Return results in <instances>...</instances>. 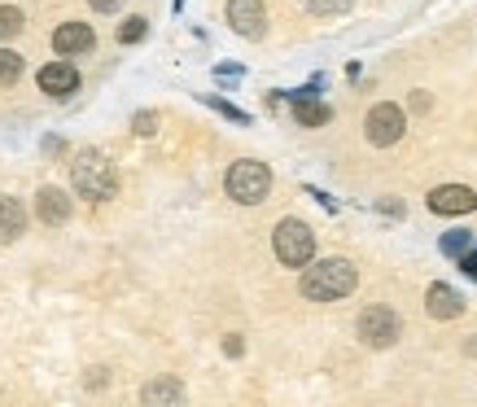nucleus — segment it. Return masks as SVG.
<instances>
[{"mask_svg": "<svg viewBox=\"0 0 477 407\" xmlns=\"http://www.w3.org/2000/svg\"><path fill=\"white\" fill-rule=\"evenodd\" d=\"M224 355H228V359H241V355H246V342H241V333H228V337H224Z\"/></svg>", "mask_w": 477, "mask_h": 407, "instance_id": "nucleus-23", "label": "nucleus"}, {"mask_svg": "<svg viewBox=\"0 0 477 407\" xmlns=\"http://www.w3.org/2000/svg\"><path fill=\"white\" fill-rule=\"evenodd\" d=\"M298 5L311 14V18H342L355 0H298Z\"/></svg>", "mask_w": 477, "mask_h": 407, "instance_id": "nucleus-17", "label": "nucleus"}, {"mask_svg": "<svg viewBox=\"0 0 477 407\" xmlns=\"http://www.w3.org/2000/svg\"><path fill=\"white\" fill-rule=\"evenodd\" d=\"M88 385H92V390H101V385H105V368H92V377H88Z\"/></svg>", "mask_w": 477, "mask_h": 407, "instance_id": "nucleus-28", "label": "nucleus"}, {"mask_svg": "<svg viewBox=\"0 0 477 407\" xmlns=\"http://www.w3.org/2000/svg\"><path fill=\"white\" fill-rule=\"evenodd\" d=\"M364 136L373 150H394L403 136H407V110L394 102H377L364 119Z\"/></svg>", "mask_w": 477, "mask_h": 407, "instance_id": "nucleus-6", "label": "nucleus"}, {"mask_svg": "<svg viewBox=\"0 0 477 407\" xmlns=\"http://www.w3.org/2000/svg\"><path fill=\"white\" fill-rule=\"evenodd\" d=\"M407 105H412L416 114H425V110H429V92H425V88H416V92H412V102H407Z\"/></svg>", "mask_w": 477, "mask_h": 407, "instance_id": "nucleus-27", "label": "nucleus"}, {"mask_svg": "<svg viewBox=\"0 0 477 407\" xmlns=\"http://www.w3.org/2000/svg\"><path fill=\"white\" fill-rule=\"evenodd\" d=\"M35 219H40V224H49V228L66 224V219H71V198H66L62 189L44 184V189L35 193Z\"/></svg>", "mask_w": 477, "mask_h": 407, "instance_id": "nucleus-12", "label": "nucleus"}, {"mask_svg": "<svg viewBox=\"0 0 477 407\" xmlns=\"http://www.w3.org/2000/svg\"><path fill=\"white\" fill-rule=\"evenodd\" d=\"M141 403L150 407H176L184 403V385L176 377H153L150 385H141Z\"/></svg>", "mask_w": 477, "mask_h": 407, "instance_id": "nucleus-13", "label": "nucleus"}, {"mask_svg": "<svg viewBox=\"0 0 477 407\" xmlns=\"http://www.w3.org/2000/svg\"><path fill=\"white\" fill-rule=\"evenodd\" d=\"M425 206L433 210V215L455 219V215H473V210H477V193L469 189V184H438V189L425 198Z\"/></svg>", "mask_w": 477, "mask_h": 407, "instance_id": "nucleus-8", "label": "nucleus"}, {"mask_svg": "<svg viewBox=\"0 0 477 407\" xmlns=\"http://www.w3.org/2000/svg\"><path fill=\"white\" fill-rule=\"evenodd\" d=\"M145 35H150V18H141V14L123 18V26H119V44H141Z\"/></svg>", "mask_w": 477, "mask_h": 407, "instance_id": "nucleus-18", "label": "nucleus"}, {"mask_svg": "<svg viewBox=\"0 0 477 407\" xmlns=\"http://www.w3.org/2000/svg\"><path fill=\"white\" fill-rule=\"evenodd\" d=\"M71 184H75L79 198L105 202V198L119 193V171H114V162L101 150H79L75 162H71Z\"/></svg>", "mask_w": 477, "mask_h": 407, "instance_id": "nucleus-2", "label": "nucleus"}, {"mask_svg": "<svg viewBox=\"0 0 477 407\" xmlns=\"http://www.w3.org/2000/svg\"><path fill=\"white\" fill-rule=\"evenodd\" d=\"M88 5H92L97 14H119V9H123V0H88Z\"/></svg>", "mask_w": 477, "mask_h": 407, "instance_id": "nucleus-26", "label": "nucleus"}, {"mask_svg": "<svg viewBox=\"0 0 477 407\" xmlns=\"http://www.w3.org/2000/svg\"><path fill=\"white\" fill-rule=\"evenodd\" d=\"M224 18L241 40H263L268 35V5L263 0H228Z\"/></svg>", "mask_w": 477, "mask_h": 407, "instance_id": "nucleus-7", "label": "nucleus"}, {"mask_svg": "<svg viewBox=\"0 0 477 407\" xmlns=\"http://www.w3.org/2000/svg\"><path fill=\"white\" fill-rule=\"evenodd\" d=\"M18 75H23V57L14 49H0V83L9 88V83H18Z\"/></svg>", "mask_w": 477, "mask_h": 407, "instance_id": "nucleus-20", "label": "nucleus"}, {"mask_svg": "<svg viewBox=\"0 0 477 407\" xmlns=\"http://www.w3.org/2000/svg\"><path fill=\"white\" fill-rule=\"evenodd\" d=\"M97 44V35H92V26L88 23H62L53 31V49L57 57H83V53H92Z\"/></svg>", "mask_w": 477, "mask_h": 407, "instance_id": "nucleus-10", "label": "nucleus"}, {"mask_svg": "<svg viewBox=\"0 0 477 407\" xmlns=\"http://www.w3.org/2000/svg\"><path fill=\"white\" fill-rule=\"evenodd\" d=\"M201 102L210 105L215 114H224V119H232V123H250V114H246V110H237L232 102H224V97H201Z\"/></svg>", "mask_w": 477, "mask_h": 407, "instance_id": "nucleus-21", "label": "nucleus"}, {"mask_svg": "<svg viewBox=\"0 0 477 407\" xmlns=\"http://www.w3.org/2000/svg\"><path fill=\"white\" fill-rule=\"evenodd\" d=\"M473 246H477V237H473L469 228H452V232H443V241H438V250H443L447 258H455V263H460L464 255H469Z\"/></svg>", "mask_w": 477, "mask_h": 407, "instance_id": "nucleus-16", "label": "nucleus"}, {"mask_svg": "<svg viewBox=\"0 0 477 407\" xmlns=\"http://www.w3.org/2000/svg\"><path fill=\"white\" fill-rule=\"evenodd\" d=\"M26 232V210L18 198H0V241L9 246V241H18Z\"/></svg>", "mask_w": 477, "mask_h": 407, "instance_id": "nucleus-14", "label": "nucleus"}, {"mask_svg": "<svg viewBox=\"0 0 477 407\" xmlns=\"http://www.w3.org/2000/svg\"><path fill=\"white\" fill-rule=\"evenodd\" d=\"M272 255H277L280 267H307L311 258H316V232L307 219L298 215H285L277 228H272Z\"/></svg>", "mask_w": 477, "mask_h": 407, "instance_id": "nucleus-4", "label": "nucleus"}, {"mask_svg": "<svg viewBox=\"0 0 477 407\" xmlns=\"http://www.w3.org/2000/svg\"><path fill=\"white\" fill-rule=\"evenodd\" d=\"M464 351H469V355H477V337H473V342H469V346H464Z\"/></svg>", "mask_w": 477, "mask_h": 407, "instance_id": "nucleus-29", "label": "nucleus"}, {"mask_svg": "<svg viewBox=\"0 0 477 407\" xmlns=\"http://www.w3.org/2000/svg\"><path fill=\"white\" fill-rule=\"evenodd\" d=\"M425 311L433 320H460L464 315V294L455 285H447V280H433L425 289Z\"/></svg>", "mask_w": 477, "mask_h": 407, "instance_id": "nucleus-9", "label": "nucleus"}, {"mask_svg": "<svg viewBox=\"0 0 477 407\" xmlns=\"http://www.w3.org/2000/svg\"><path fill=\"white\" fill-rule=\"evenodd\" d=\"M224 193L237 206H263L272 193V167L258 158H237L224 176Z\"/></svg>", "mask_w": 477, "mask_h": 407, "instance_id": "nucleus-3", "label": "nucleus"}, {"mask_svg": "<svg viewBox=\"0 0 477 407\" xmlns=\"http://www.w3.org/2000/svg\"><path fill=\"white\" fill-rule=\"evenodd\" d=\"M355 285H359V272H355L351 258H311L307 267H302V298L307 303H342V298H351Z\"/></svg>", "mask_w": 477, "mask_h": 407, "instance_id": "nucleus-1", "label": "nucleus"}, {"mask_svg": "<svg viewBox=\"0 0 477 407\" xmlns=\"http://www.w3.org/2000/svg\"><path fill=\"white\" fill-rule=\"evenodd\" d=\"M289 110H294V123L298 128H325L328 119H333V110H328L320 97H307V102H289Z\"/></svg>", "mask_w": 477, "mask_h": 407, "instance_id": "nucleus-15", "label": "nucleus"}, {"mask_svg": "<svg viewBox=\"0 0 477 407\" xmlns=\"http://www.w3.org/2000/svg\"><path fill=\"white\" fill-rule=\"evenodd\" d=\"M355 333H359V342H364L368 351H390V346L403 337V315L394 311V306L373 303L355 315Z\"/></svg>", "mask_w": 477, "mask_h": 407, "instance_id": "nucleus-5", "label": "nucleus"}, {"mask_svg": "<svg viewBox=\"0 0 477 407\" xmlns=\"http://www.w3.org/2000/svg\"><path fill=\"white\" fill-rule=\"evenodd\" d=\"M23 9H14V5H0V40H14L18 31H23Z\"/></svg>", "mask_w": 477, "mask_h": 407, "instance_id": "nucleus-19", "label": "nucleus"}, {"mask_svg": "<svg viewBox=\"0 0 477 407\" xmlns=\"http://www.w3.org/2000/svg\"><path fill=\"white\" fill-rule=\"evenodd\" d=\"M460 272H464L469 280H477V246H473V250H469L464 258H460Z\"/></svg>", "mask_w": 477, "mask_h": 407, "instance_id": "nucleus-25", "label": "nucleus"}, {"mask_svg": "<svg viewBox=\"0 0 477 407\" xmlns=\"http://www.w3.org/2000/svg\"><path fill=\"white\" fill-rule=\"evenodd\" d=\"M40 88L49 92V97H71V92H79V71H75V62H49V66H40Z\"/></svg>", "mask_w": 477, "mask_h": 407, "instance_id": "nucleus-11", "label": "nucleus"}, {"mask_svg": "<svg viewBox=\"0 0 477 407\" xmlns=\"http://www.w3.org/2000/svg\"><path fill=\"white\" fill-rule=\"evenodd\" d=\"M377 210H381V215H390V219H403V215H407V206H403V202H394V198H385V202H377Z\"/></svg>", "mask_w": 477, "mask_h": 407, "instance_id": "nucleus-24", "label": "nucleus"}, {"mask_svg": "<svg viewBox=\"0 0 477 407\" xmlns=\"http://www.w3.org/2000/svg\"><path fill=\"white\" fill-rule=\"evenodd\" d=\"M131 131H136V136H153V131H158V114H153V110L131 114Z\"/></svg>", "mask_w": 477, "mask_h": 407, "instance_id": "nucleus-22", "label": "nucleus"}]
</instances>
